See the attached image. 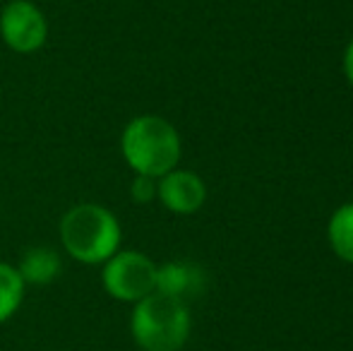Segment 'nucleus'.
Listing matches in <instances>:
<instances>
[{
    "instance_id": "nucleus-1",
    "label": "nucleus",
    "mask_w": 353,
    "mask_h": 351,
    "mask_svg": "<svg viewBox=\"0 0 353 351\" xmlns=\"http://www.w3.org/2000/svg\"><path fill=\"white\" fill-rule=\"evenodd\" d=\"M121 150L137 176L161 178L178 166L183 145L173 123L154 113H144L125 126Z\"/></svg>"
},
{
    "instance_id": "nucleus-2",
    "label": "nucleus",
    "mask_w": 353,
    "mask_h": 351,
    "mask_svg": "<svg viewBox=\"0 0 353 351\" xmlns=\"http://www.w3.org/2000/svg\"><path fill=\"white\" fill-rule=\"evenodd\" d=\"M130 330L144 351H181L190 339L192 318L183 299L154 291L135 303Z\"/></svg>"
},
{
    "instance_id": "nucleus-3",
    "label": "nucleus",
    "mask_w": 353,
    "mask_h": 351,
    "mask_svg": "<svg viewBox=\"0 0 353 351\" xmlns=\"http://www.w3.org/2000/svg\"><path fill=\"white\" fill-rule=\"evenodd\" d=\"M121 224L101 205H77L61 219L63 248L84 265L106 263L121 248Z\"/></svg>"
},
{
    "instance_id": "nucleus-4",
    "label": "nucleus",
    "mask_w": 353,
    "mask_h": 351,
    "mask_svg": "<svg viewBox=\"0 0 353 351\" xmlns=\"http://www.w3.org/2000/svg\"><path fill=\"white\" fill-rule=\"evenodd\" d=\"M157 270L152 258L137 250H118L106 260L103 267V286L118 301L137 303L144 296L157 291Z\"/></svg>"
},
{
    "instance_id": "nucleus-5",
    "label": "nucleus",
    "mask_w": 353,
    "mask_h": 351,
    "mask_svg": "<svg viewBox=\"0 0 353 351\" xmlns=\"http://www.w3.org/2000/svg\"><path fill=\"white\" fill-rule=\"evenodd\" d=\"M0 34L3 41L17 53H34L43 46L48 24L43 12L29 0H12L0 14Z\"/></svg>"
},
{
    "instance_id": "nucleus-6",
    "label": "nucleus",
    "mask_w": 353,
    "mask_h": 351,
    "mask_svg": "<svg viewBox=\"0 0 353 351\" xmlns=\"http://www.w3.org/2000/svg\"><path fill=\"white\" fill-rule=\"evenodd\" d=\"M157 197L173 214H195L207 200V185L195 171L176 166L157 178Z\"/></svg>"
},
{
    "instance_id": "nucleus-7",
    "label": "nucleus",
    "mask_w": 353,
    "mask_h": 351,
    "mask_svg": "<svg viewBox=\"0 0 353 351\" xmlns=\"http://www.w3.org/2000/svg\"><path fill=\"white\" fill-rule=\"evenodd\" d=\"M327 243L336 260L353 265V200L339 205L327 221Z\"/></svg>"
},
{
    "instance_id": "nucleus-8",
    "label": "nucleus",
    "mask_w": 353,
    "mask_h": 351,
    "mask_svg": "<svg viewBox=\"0 0 353 351\" xmlns=\"http://www.w3.org/2000/svg\"><path fill=\"white\" fill-rule=\"evenodd\" d=\"M200 270L185 263H168L157 270V291L185 301V294L200 286Z\"/></svg>"
},
{
    "instance_id": "nucleus-9",
    "label": "nucleus",
    "mask_w": 353,
    "mask_h": 351,
    "mask_svg": "<svg viewBox=\"0 0 353 351\" xmlns=\"http://www.w3.org/2000/svg\"><path fill=\"white\" fill-rule=\"evenodd\" d=\"M24 281L32 284H46L61 272V258L51 248H32L24 253L22 265L17 267Z\"/></svg>"
},
{
    "instance_id": "nucleus-10",
    "label": "nucleus",
    "mask_w": 353,
    "mask_h": 351,
    "mask_svg": "<svg viewBox=\"0 0 353 351\" xmlns=\"http://www.w3.org/2000/svg\"><path fill=\"white\" fill-rule=\"evenodd\" d=\"M24 299V279L17 267L0 263V323L17 313Z\"/></svg>"
},
{
    "instance_id": "nucleus-11",
    "label": "nucleus",
    "mask_w": 353,
    "mask_h": 351,
    "mask_svg": "<svg viewBox=\"0 0 353 351\" xmlns=\"http://www.w3.org/2000/svg\"><path fill=\"white\" fill-rule=\"evenodd\" d=\"M132 200L135 202H152L157 197V178L152 176H135L130 185Z\"/></svg>"
},
{
    "instance_id": "nucleus-12",
    "label": "nucleus",
    "mask_w": 353,
    "mask_h": 351,
    "mask_svg": "<svg viewBox=\"0 0 353 351\" xmlns=\"http://www.w3.org/2000/svg\"><path fill=\"white\" fill-rule=\"evenodd\" d=\"M341 70H344V77L349 82V87L353 89V39L346 43L344 48V58H341Z\"/></svg>"
}]
</instances>
